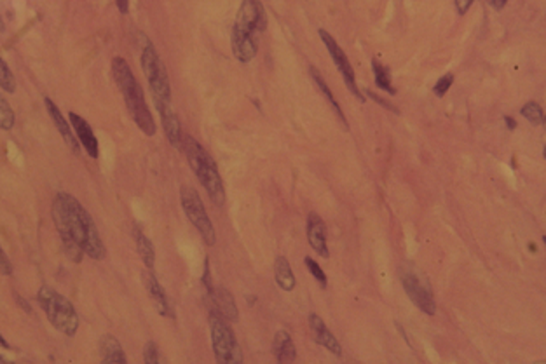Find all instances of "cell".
<instances>
[{"instance_id": "6da1fadb", "label": "cell", "mask_w": 546, "mask_h": 364, "mask_svg": "<svg viewBox=\"0 0 546 364\" xmlns=\"http://www.w3.org/2000/svg\"><path fill=\"white\" fill-rule=\"evenodd\" d=\"M53 220L60 232L65 253L72 262L79 263L84 255L93 260H103L105 244L93 222L91 215L70 194H58L53 203Z\"/></svg>"}, {"instance_id": "7a4b0ae2", "label": "cell", "mask_w": 546, "mask_h": 364, "mask_svg": "<svg viewBox=\"0 0 546 364\" xmlns=\"http://www.w3.org/2000/svg\"><path fill=\"white\" fill-rule=\"evenodd\" d=\"M267 27L266 9L260 0H243L233 27V53L238 61L248 63L259 51V37Z\"/></svg>"}, {"instance_id": "3957f363", "label": "cell", "mask_w": 546, "mask_h": 364, "mask_svg": "<svg viewBox=\"0 0 546 364\" xmlns=\"http://www.w3.org/2000/svg\"><path fill=\"white\" fill-rule=\"evenodd\" d=\"M112 74H114L115 84H117L119 91H121L122 98H124L126 108H128L135 124L138 126V129L143 135L154 136L157 126H155L154 117H152L149 110V105L145 102L142 86H140L135 74H133L128 61L121 56H115L112 60Z\"/></svg>"}, {"instance_id": "277c9868", "label": "cell", "mask_w": 546, "mask_h": 364, "mask_svg": "<svg viewBox=\"0 0 546 364\" xmlns=\"http://www.w3.org/2000/svg\"><path fill=\"white\" fill-rule=\"evenodd\" d=\"M182 150L186 152L193 173L208 192L209 199L213 201V204L222 208L226 204V187H223L222 176H220L213 157L209 156L208 150L201 143L189 135L182 136Z\"/></svg>"}, {"instance_id": "5b68a950", "label": "cell", "mask_w": 546, "mask_h": 364, "mask_svg": "<svg viewBox=\"0 0 546 364\" xmlns=\"http://www.w3.org/2000/svg\"><path fill=\"white\" fill-rule=\"evenodd\" d=\"M138 39L140 48H142L140 63H142L143 74H145L147 82H149L154 103L171 102V86H169V77L164 63L161 61L159 53L155 51L154 44L145 34H138Z\"/></svg>"}, {"instance_id": "8992f818", "label": "cell", "mask_w": 546, "mask_h": 364, "mask_svg": "<svg viewBox=\"0 0 546 364\" xmlns=\"http://www.w3.org/2000/svg\"><path fill=\"white\" fill-rule=\"evenodd\" d=\"M37 300L41 304L42 311L48 316L49 323L56 328L60 333L67 335V337H74L79 330V316L75 312L74 305L61 297L58 291L53 288L42 286L39 290Z\"/></svg>"}, {"instance_id": "52a82bcc", "label": "cell", "mask_w": 546, "mask_h": 364, "mask_svg": "<svg viewBox=\"0 0 546 364\" xmlns=\"http://www.w3.org/2000/svg\"><path fill=\"white\" fill-rule=\"evenodd\" d=\"M209 333H212V345L215 352L216 363L222 364H240L243 363V352L236 340L233 328L227 319H223L219 312H209Z\"/></svg>"}, {"instance_id": "ba28073f", "label": "cell", "mask_w": 546, "mask_h": 364, "mask_svg": "<svg viewBox=\"0 0 546 364\" xmlns=\"http://www.w3.org/2000/svg\"><path fill=\"white\" fill-rule=\"evenodd\" d=\"M400 281L405 293L414 302L415 307L424 312L426 316H435L436 302L428 277L410 263H403L400 267Z\"/></svg>"}, {"instance_id": "9c48e42d", "label": "cell", "mask_w": 546, "mask_h": 364, "mask_svg": "<svg viewBox=\"0 0 546 364\" xmlns=\"http://www.w3.org/2000/svg\"><path fill=\"white\" fill-rule=\"evenodd\" d=\"M180 203H182L183 211H186L189 222L196 227V230L201 234L202 241H204L208 246H213L216 243V232L215 227H213L212 220H209L208 213H206L204 204H202L201 197L193 187L183 185L180 189Z\"/></svg>"}, {"instance_id": "30bf717a", "label": "cell", "mask_w": 546, "mask_h": 364, "mask_svg": "<svg viewBox=\"0 0 546 364\" xmlns=\"http://www.w3.org/2000/svg\"><path fill=\"white\" fill-rule=\"evenodd\" d=\"M318 34H320L321 41H323L325 46H327L328 53H330V56H332V61H334L335 67H337L339 72H341L342 79H344V82H346V86H348L349 91L353 93L354 96H356L358 102H365L363 95H361L360 88H358V84H356V75H354V70H353V67H351L344 49H342L341 46L337 44V41H335V39L332 37V35L328 34L327 30H323V28H320V32H318Z\"/></svg>"}, {"instance_id": "8fae6325", "label": "cell", "mask_w": 546, "mask_h": 364, "mask_svg": "<svg viewBox=\"0 0 546 364\" xmlns=\"http://www.w3.org/2000/svg\"><path fill=\"white\" fill-rule=\"evenodd\" d=\"M155 108L159 112V117H161L162 129L166 133V138L171 143L175 149H182V126H180L178 115L173 110L171 102H159L155 103Z\"/></svg>"}, {"instance_id": "7c38bea8", "label": "cell", "mask_w": 546, "mask_h": 364, "mask_svg": "<svg viewBox=\"0 0 546 364\" xmlns=\"http://www.w3.org/2000/svg\"><path fill=\"white\" fill-rule=\"evenodd\" d=\"M68 119H70V126H72V129L75 131V136H77V140H79V145H82V149L88 152L89 157H93V159L98 157V154H100L98 140H96V136H95V133H93V128L89 126V122L86 121L84 117H81L79 114H75V112H70Z\"/></svg>"}, {"instance_id": "4fadbf2b", "label": "cell", "mask_w": 546, "mask_h": 364, "mask_svg": "<svg viewBox=\"0 0 546 364\" xmlns=\"http://www.w3.org/2000/svg\"><path fill=\"white\" fill-rule=\"evenodd\" d=\"M309 328H311V331H313L314 342H316L318 345H321V347H325L327 351H330L332 354H335L337 358H341L342 356L341 344H339V340L335 338V335H332V331L328 330L327 324L323 323V319H321L320 316H316V314H311Z\"/></svg>"}, {"instance_id": "5bb4252c", "label": "cell", "mask_w": 546, "mask_h": 364, "mask_svg": "<svg viewBox=\"0 0 546 364\" xmlns=\"http://www.w3.org/2000/svg\"><path fill=\"white\" fill-rule=\"evenodd\" d=\"M143 284H145L147 291H149L152 302H154L155 309H157V312L161 314V316L164 317H175V312H173V307L171 304H169L168 297H166V291L164 288L161 286V283L157 281V277H155V274L152 272V270H147V272H143Z\"/></svg>"}, {"instance_id": "9a60e30c", "label": "cell", "mask_w": 546, "mask_h": 364, "mask_svg": "<svg viewBox=\"0 0 546 364\" xmlns=\"http://www.w3.org/2000/svg\"><path fill=\"white\" fill-rule=\"evenodd\" d=\"M307 239H309L311 248L318 255H321L323 258L330 257L327 244V227L316 213H311L309 218H307Z\"/></svg>"}, {"instance_id": "2e32d148", "label": "cell", "mask_w": 546, "mask_h": 364, "mask_svg": "<svg viewBox=\"0 0 546 364\" xmlns=\"http://www.w3.org/2000/svg\"><path fill=\"white\" fill-rule=\"evenodd\" d=\"M44 103H46V108H48V114H49L51 121L54 122V126H56V129L60 131V135L63 136V140H65V143L68 145V149H70L74 154H79V140H77V136L74 135V129H72L70 122H67V119L63 117V114H61V110L58 108V105L54 103L53 100L46 98Z\"/></svg>"}, {"instance_id": "e0dca14e", "label": "cell", "mask_w": 546, "mask_h": 364, "mask_svg": "<svg viewBox=\"0 0 546 364\" xmlns=\"http://www.w3.org/2000/svg\"><path fill=\"white\" fill-rule=\"evenodd\" d=\"M209 302H212V311L219 312L223 319L230 321H238L240 317V312H238L236 302H234V297L226 290V288H215L209 297Z\"/></svg>"}, {"instance_id": "ac0fdd59", "label": "cell", "mask_w": 546, "mask_h": 364, "mask_svg": "<svg viewBox=\"0 0 546 364\" xmlns=\"http://www.w3.org/2000/svg\"><path fill=\"white\" fill-rule=\"evenodd\" d=\"M273 354L280 363H294L297 359V349L288 331H278L274 335Z\"/></svg>"}, {"instance_id": "d6986e66", "label": "cell", "mask_w": 546, "mask_h": 364, "mask_svg": "<svg viewBox=\"0 0 546 364\" xmlns=\"http://www.w3.org/2000/svg\"><path fill=\"white\" fill-rule=\"evenodd\" d=\"M101 349V361L107 364H126L128 363V358H126L124 351H122L121 344H119L117 338H114L112 335H107L103 337L100 344Z\"/></svg>"}, {"instance_id": "ffe728a7", "label": "cell", "mask_w": 546, "mask_h": 364, "mask_svg": "<svg viewBox=\"0 0 546 364\" xmlns=\"http://www.w3.org/2000/svg\"><path fill=\"white\" fill-rule=\"evenodd\" d=\"M274 277H276V284L283 291H294L295 288V276L292 272L290 262L285 257H278L274 262Z\"/></svg>"}, {"instance_id": "44dd1931", "label": "cell", "mask_w": 546, "mask_h": 364, "mask_svg": "<svg viewBox=\"0 0 546 364\" xmlns=\"http://www.w3.org/2000/svg\"><path fill=\"white\" fill-rule=\"evenodd\" d=\"M309 70H311V75H313L314 82H316L318 89H320V91H321V95H323L325 98H327V102L332 105V108H334V110H335V114H337V117L341 119V122H342V124H344V128L348 129L349 126H348V121H346L344 112H342L341 105H339L337 100H335V98H334V95H332L330 88H328V84H327V81H325V79H323V75H321L320 72H318V68H316V67H311Z\"/></svg>"}, {"instance_id": "7402d4cb", "label": "cell", "mask_w": 546, "mask_h": 364, "mask_svg": "<svg viewBox=\"0 0 546 364\" xmlns=\"http://www.w3.org/2000/svg\"><path fill=\"white\" fill-rule=\"evenodd\" d=\"M135 244H136V251H138L143 265H145L149 270L154 269V265H155L154 244L150 243L149 237H147L145 234H143L142 230L138 229V227H135Z\"/></svg>"}, {"instance_id": "603a6c76", "label": "cell", "mask_w": 546, "mask_h": 364, "mask_svg": "<svg viewBox=\"0 0 546 364\" xmlns=\"http://www.w3.org/2000/svg\"><path fill=\"white\" fill-rule=\"evenodd\" d=\"M372 68H374V75H375V84L382 89V91L389 93L391 96L396 95V89L393 88L391 84V75H389V70L381 63L379 60H372Z\"/></svg>"}, {"instance_id": "cb8c5ba5", "label": "cell", "mask_w": 546, "mask_h": 364, "mask_svg": "<svg viewBox=\"0 0 546 364\" xmlns=\"http://www.w3.org/2000/svg\"><path fill=\"white\" fill-rule=\"evenodd\" d=\"M522 115L527 119L529 122H533L534 126H543L545 124V112L543 108L540 107V103L536 102H529L522 107Z\"/></svg>"}, {"instance_id": "d4e9b609", "label": "cell", "mask_w": 546, "mask_h": 364, "mask_svg": "<svg viewBox=\"0 0 546 364\" xmlns=\"http://www.w3.org/2000/svg\"><path fill=\"white\" fill-rule=\"evenodd\" d=\"M0 88L6 93L16 91V79L2 56H0Z\"/></svg>"}, {"instance_id": "484cf974", "label": "cell", "mask_w": 546, "mask_h": 364, "mask_svg": "<svg viewBox=\"0 0 546 364\" xmlns=\"http://www.w3.org/2000/svg\"><path fill=\"white\" fill-rule=\"evenodd\" d=\"M14 121H16V117H14L13 108L7 103V100L0 95V129L11 131L14 126Z\"/></svg>"}, {"instance_id": "4316f807", "label": "cell", "mask_w": 546, "mask_h": 364, "mask_svg": "<svg viewBox=\"0 0 546 364\" xmlns=\"http://www.w3.org/2000/svg\"><path fill=\"white\" fill-rule=\"evenodd\" d=\"M304 263H306L307 270H309V272L313 274V277H314V279H316V283L320 284V286L325 290V288H327V284H328V281H327V274L323 272V269H321V267L318 265V262H314L311 257L304 258Z\"/></svg>"}, {"instance_id": "83f0119b", "label": "cell", "mask_w": 546, "mask_h": 364, "mask_svg": "<svg viewBox=\"0 0 546 364\" xmlns=\"http://www.w3.org/2000/svg\"><path fill=\"white\" fill-rule=\"evenodd\" d=\"M452 84H454V74L443 75V77L440 79V81L436 82L435 86H433V93H435L438 98H443V96L447 95L448 89H450Z\"/></svg>"}, {"instance_id": "f1b7e54d", "label": "cell", "mask_w": 546, "mask_h": 364, "mask_svg": "<svg viewBox=\"0 0 546 364\" xmlns=\"http://www.w3.org/2000/svg\"><path fill=\"white\" fill-rule=\"evenodd\" d=\"M143 361L147 364L159 363V351H157V345H155L154 342H149V344L145 345V351H143Z\"/></svg>"}, {"instance_id": "f546056e", "label": "cell", "mask_w": 546, "mask_h": 364, "mask_svg": "<svg viewBox=\"0 0 546 364\" xmlns=\"http://www.w3.org/2000/svg\"><path fill=\"white\" fill-rule=\"evenodd\" d=\"M0 274H4V276H11V274H13V265H11L9 258L4 253L2 248H0Z\"/></svg>"}, {"instance_id": "4dcf8cb0", "label": "cell", "mask_w": 546, "mask_h": 364, "mask_svg": "<svg viewBox=\"0 0 546 364\" xmlns=\"http://www.w3.org/2000/svg\"><path fill=\"white\" fill-rule=\"evenodd\" d=\"M473 0H455V9H457L459 14H466L468 9L472 7Z\"/></svg>"}, {"instance_id": "1f68e13d", "label": "cell", "mask_w": 546, "mask_h": 364, "mask_svg": "<svg viewBox=\"0 0 546 364\" xmlns=\"http://www.w3.org/2000/svg\"><path fill=\"white\" fill-rule=\"evenodd\" d=\"M117 4V9L121 14H126L129 11V0H115Z\"/></svg>"}, {"instance_id": "d6a6232c", "label": "cell", "mask_w": 546, "mask_h": 364, "mask_svg": "<svg viewBox=\"0 0 546 364\" xmlns=\"http://www.w3.org/2000/svg\"><path fill=\"white\" fill-rule=\"evenodd\" d=\"M368 96H372V98H374V100H375V102H377V103H381V105H382V107H386V108H389V110H395V112H396V114H398V110H396V108H395V107H393V105H389V103H386V102H384V100H382V98H381V96H375V95H374V93H368Z\"/></svg>"}, {"instance_id": "836d02e7", "label": "cell", "mask_w": 546, "mask_h": 364, "mask_svg": "<svg viewBox=\"0 0 546 364\" xmlns=\"http://www.w3.org/2000/svg\"><path fill=\"white\" fill-rule=\"evenodd\" d=\"M487 2H489L496 11H501V9H505L506 4H508V0H487Z\"/></svg>"}, {"instance_id": "e575fe53", "label": "cell", "mask_w": 546, "mask_h": 364, "mask_svg": "<svg viewBox=\"0 0 546 364\" xmlns=\"http://www.w3.org/2000/svg\"><path fill=\"white\" fill-rule=\"evenodd\" d=\"M505 121H506V124H508V129H509V131H513V129L516 128V122L513 121L512 117H508V115H506V117H505Z\"/></svg>"}, {"instance_id": "d590c367", "label": "cell", "mask_w": 546, "mask_h": 364, "mask_svg": "<svg viewBox=\"0 0 546 364\" xmlns=\"http://www.w3.org/2000/svg\"><path fill=\"white\" fill-rule=\"evenodd\" d=\"M0 347H4V349H11V345L7 344V342H6V338H4L2 335H0Z\"/></svg>"}, {"instance_id": "8d00e7d4", "label": "cell", "mask_w": 546, "mask_h": 364, "mask_svg": "<svg viewBox=\"0 0 546 364\" xmlns=\"http://www.w3.org/2000/svg\"><path fill=\"white\" fill-rule=\"evenodd\" d=\"M0 363H7V361H6V359H4V358H2V356H0Z\"/></svg>"}, {"instance_id": "74e56055", "label": "cell", "mask_w": 546, "mask_h": 364, "mask_svg": "<svg viewBox=\"0 0 546 364\" xmlns=\"http://www.w3.org/2000/svg\"><path fill=\"white\" fill-rule=\"evenodd\" d=\"M0 30H4V23H2V21H0Z\"/></svg>"}]
</instances>
